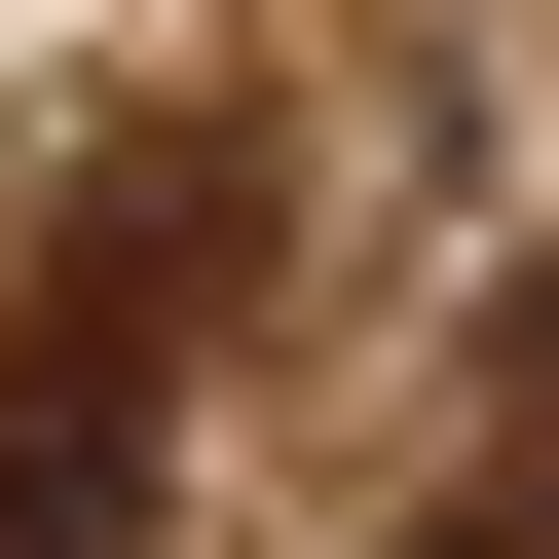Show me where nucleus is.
I'll use <instances>...</instances> for the list:
<instances>
[{"mask_svg": "<svg viewBox=\"0 0 559 559\" xmlns=\"http://www.w3.org/2000/svg\"><path fill=\"white\" fill-rule=\"evenodd\" d=\"M448 559H559V522H448Z\"/></svg>", "mask_w": 559, "mask_h": 559, "instance_id": "nucleus-2", "label": "nucleus"}, {"mask_svg": "<svg viewBox=\"0 0 559 559\" xmlns=\"http://www.w3.org/2000/svg\"><path fill=\"white\" fill-rule=\"evenodd\" d=\"M112 522H150V224L0 336V559H112Z\"/></svg>", "mask_w": 559, "mask_h": 559, "instance_id": "nucleus-1", "label": "nucleus"}]
</instances>
